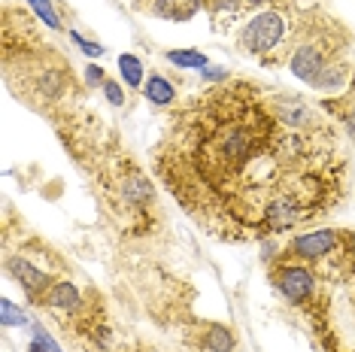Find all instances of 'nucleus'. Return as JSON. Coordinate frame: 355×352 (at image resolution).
Returning a JSON list of instances; mask_svg holds the SVG:
<instances>
[{
	"instance_id": "obj_15",
	"label": "nucleus",
	"mask_w": 355,
	"mask_h": 352,
	"mask_svg": "<svg viewBox=\"0 0 355 352\" xmlns=\"http://www.w3.org/2000/svg\"><path fill=\"white\" fill-rule=\"evenodd\" d=\"M167 61L176 64V67H207V55L200 49H171Z\"/></svg>"
},
{
	"instance_id": "obj_23",
	"label": "nucleus",
	"mask_w": 355,
	"mask_h": 352,
	"mask_svg": "<svg viewBox=\"0 0 355 352\" xmlns=\"http://www.w3.org/2000/svg\"><path fill=\"white\" fill-rule=\"evenodd\" d=\"M28 352H52V349L46 346L43 340H34V343H31V349H28Z\"/></svg>"
},
{
	"instance_id": "obj_7",
	"label": "nucleus",
	"mask_w": 355,
	"mask_h": 352,
	"mask_svg": "<svg viewBox=\"0 0 355 352\" xmlns=\"http://www.w3.org/2000/svg\"><path fill=\"white\" fill-rule=\"evenodd\" d=\"M6 270H10V274L19 279L21 285H25V292H28L34 301H43V294L52 289V276H49V274H43L40 267H34L31 261L19 258V255L6 261Z\"/></svg>"
},
{
	"instance_id": "obj_20",
	"label": "nucleus",
	"mask_w": 355,
	"mask_h": 352,
	"mask_svg": "<svg viewBox=\"0 0 355 352\" xmlns=\"http://www.w3.org/2000/svg\"><path fill=\"white\" fill-rule=\"evenodd\" d=\"M103 94H107V100L116 103V107H122L125 103V91H122V85H119L116 79H107V82H103Z\"/></svg>"
},
{
	"instance_id": "obj_10",
	"label": "nucleus",
	"mask_w": 355,
	"mask_h": 352,
	"mask_svg": "<svg viewBox=\"0 0 355 352\" xmlns=\"http://www.w3.org/2000/svg\"><path fill=\"white\" fill-rule=\"evenodd\" d=\"M43 303H49L52 310H61V313H76L83 307V298H79V289L70 283H52V289L43 294Z\"/></svg>"
},
{
	"instance_id": "obj_19",
	"label": "nucleus",
	"mask_w": 355,
	"mask_h": 352,
	"mask_svg": "<svg viewBox=\"0 0 355 352\" xmlns=\"http://www.w3.org/2000/svg\"><path fill=\"white\" fill-rule=\"evenodd\" d=\"M0 313H3V319H0L3 325H28V316L21 313V310L15 307V303H12L10 298L0 301Z\"/></svg>"
},
{
	"instance_id": "obj_11",
	"label": "nucleus",
	"mask_w": 355,
	"mask_h": 352,
	"mask_svg": "<svg viewBox=\"0 0 355 352\" xmlns=\"http://www.w3.org/2000/svg\"><path fill=\"white\" fill-rule=\"evenodd\" d=\"M143 94H146V100L155 103V107H171L173 98H176L173 85L167 82L164 76H158V73H152V76L146 79V85H143Z\"/></svg>"
},
{
	"instance_id": "obj_4",
	"label": "nucleus",
	"mask_w": 355,
	"mask_h": 352,
	"mask_svg": "<svg viewBox=\"0 0 355 352\" xmlns=\"http://www.w3.org/2000/svg\"><path fill=\"white\" fill-rule=\"evenodd\" d=\"M270 279H273V285H277V292L292 303V307H304V303H310L313 298H316L319 276L313 274L306 264H297V261L277 264Z\"/></svg>"
},
{
	"instance_id": "obj_22",
	"label": "nucleus",
	"mask_w": 355,
	"mask_h": 352,
	"mask_svg": "<svg viewBox=\"0 0 355 352\" xmlns=\"http://www.w3.org/2000/svg\"><path fill=\"white\" fill-rule=\"evenodd\" d=\"M85 79H88L92 85H101V82H103V70H101V67H94V64H92V67L85 70Z\"/></svg>"
},
{
	"instance_id": "obj_25",
	"label": "nucleus",
	"mask_w": 355,
	"mask_h": 352,
	"mask_svg": "<svg viewBox=\"0 0 355 352\" xmlns=\"http://www.w3.org/2000/svg\"><path fill=\"white\" fill-rule=\"evenodd\" d=\"M246 3H261V0H246Z\"/></svg>"
},
{
	"instance_id": "obj_8",
	"label": "nucleus",
	"mask_w": 355,
	"mask_h": 352,
	"mask_svg": "<svg viewBox=\"0 0 355 352\" xmlns=\"http://www.w3.org/2000/svg\"><path fill=\"white\" fill-rule=\"evenodd\" d=\"M204 10V0H155L152 3V15L167 21H189Z\"/></svg>"
},
{
	"instance_id": "obj_12",
	"label": "nucleus",
	"mask_w": 355,
	"mask_h": 352,
	"mask_svg": "<svg viewBox=\"0 0 355 352\" xmlns=\"http://www.w3.org/2000/svg\"><path fill=\"white\" fill-rule=\"evenodd\" d=\"M122 195H125V201L134 206H149V201H152V188L143 176H128Z\"/></svg>"
},
{
	"instance_id": "obj_6",
	"label": "nucleus",
	"mask_w": 355,
	"mask_h": 352,
	"mask_svg": "<svg viewBox=\"0 0 355 352\" xmlns=\"http://www.w3.org/2000/svg\"><path fill=\"white\" fill-rule=\"evenodd\" d=\"M343 240H349L346 234H340V231L334 228H322V231H310V234H301L295 237L292 243L286 246V255L288 258H297V261H325L331 258L334 252L343 249Z\"/></svg>"
},
{
	"instance_id": "obj_5",
	"label": "nucleus",
	"mask_w": 355,
	"mask_h": 352,
	"mask_svg": "<svg viewBox=\"0 0 355 352\" xmlns=\"http://www.w3.org/2000/svg\"><path fill=\"white\" fill-rule=\"evenodd\" d=\"M331 61H337L334 55H331V46L316 34V37L301 39V43L295 46L292 58H288V70L295 73V79H301V82H306V85H313L319 79V73L328 67Z\"/></svg>"
},
{
	"instance_id": "obj_21",
	"label": "nucleus",
	"mask_w": 355,
	"mask_h": 352,
	"mask_svg": "<svg viewBox=\"0 0 355 352\" xmlns=\"http://www.w3.org/2000/svg\"><path fill=\"white\" fill-rule=\"evenodd\" d=\"M70 37H73V39H76V43H79V46H83V52H88V55H101V52H103V49H101V46H94V43H88V39H83V37H79V34H76V30H70Z\"/></svg>"
},
{
	"instance_id": "obj_18",
	"label": "nucleus",
	"mask_w": 355,
	"mask_h": 352,
	"mask_svg": "<svg viewBox=\"0 0 355 352\" xmlns=\"http://www.w3.org/2000/svg\"><path fill=\"white\" fill-rule=\"evenodd\" d=\"M31 6H34V12L40 15V19L46 21L49 28L58 30L61 28V21H58V15H55V6H52V0H28Z\"/></svg>"
},
{
	"instance_id": "obj_3",
	"label": "nucleus",
	"mask_w": 355,
	"mask_h": 352,
	"mask_svg": "<svg viewBox=\"0 0 355 352\" xmlns=\"http://www.w3.org/2000/svg\"><path fill=\"white\" fill-rule=\"evenodd\" d=\"M286 37H288V25H286V19H282V12L279 10H261L246 21L243 30H240V46H243L249 55L264 58V55H270L277 46L286 43Z\"/></svg>"
},
{
	"instance_id": "obj_16",
	"label": "nucleus",
	"mask_w": 355,
	"mask_h": 352,
	"mask_svg": "<svg viewBox=\"0 0 355 352\" xmlns=\"http://www.w3.org/2000/svg\"><path fill=\"white\" fill-rule=\"evenodd\" d=\"M207 346L213 352H231L234 349V337L228 334L225 325H209L207 328Z\"/></svg>"
},
{
	"instance_id": "obj_2",
	"label": "nucleus",
	"mask_w": 355,
	"mask_h": 352,
	"mask_svg": "<svg viewBox=\"0 0 355 352\" xmlns=\"http://www.w3.org/2000/svg\"><path fill=\"white\" fill-rule=\"evenodd\" d=\"M319 274L310 313L322 346L325 352H355V255L349 249L334 252Z\"/></svg>"
},
{
	"instance_id": "obj_24",
	"label": "nucleus",
	"mask_w": 355,
	"mask_h": 352,
	"mask_svg": "<svg viewBox=\"0 0 355 352\" xmlns=\"http://www.w3.org/2000/svg\"><path fill=\"white\" fill-rule=\"evenodd\" d=\"M225 76V70H207L204 79H222Z\"/></svg>"
},
{
	"instance_id": "obj_1",
	"label": "nucleus",
	"mask_w": 355,
	"mask_h": 352,
	"mask_svg": "<svg viewBox=\"0 0 355 352\" xmlns=\"http://www.w3.org/2000/svg\"><path fill=\"white\" fill-rule=\"evenodd\" d=\"M340 149L322 125L292 127L252 85H222L173 116L158 173L225 237L282 234L340 197Z\"/></svg>"
},
{
	"instance_id": "obj_14",
	"label": "nucleus",
	"mask_w": 355,
	"mask_h": 352,
	"mask_svg": "<svg viewBox=\"0 0 355 352\" xmlns=\"http://www.w3.org/2000/svg\"><path fill=\"white\" fill-rule=\"evenodd\" d=\"M119 73H122V79L131 88H140L143 85V61L137 58V55H131V52L119 55Z\"/></svg>"
},
{
	"instance_id": "obj_17",
	"label": "nucleus",
	"mask_w": 355,
	"mask_h": 352,
	"mask_svg": "<svg viewBox=\"0 0 355 352\" xmlns=\"http://www.w3.org/2000/svg\"><path fill=\"white\" fill-rule=\"evenodd\" d=\"M337 113V118L343 122V127H346V134L352 137V143H355V94H349V98H343L340 100V107H331Z\"/></svg>"
},
{
	"instance_id": "obj_9",
	"label": "nucleus",
	"mask_w": 355,
	"mask_h": 352,
	"mask_svg": "<svg viewBox=\"0 0 355 352\" xmlns=\"http://www.w3.org/2000/svg\"><path fill=\"white\" fill-rule=\"evenodd\" d=\"M204 10L209 12V19H213L216 28H225L228 21L243 19L249 3L246 0H204Z\"/></svg>"
},
{
	"instance_id": "obj_13",
	"label": "nucleus",
	"mask_w": 355,
	"mask_h": 352,
	"mask_svg": "<svg viewBox=\"0 0 355 352\" xmlns=\"http://www.w3.org/2000/svg\"><path fill=\"white\" fill-rule=\"evenodd\" d=\"M346 79V64L340 61H331L325 70L319 73V79L313 82V88H319V91H334V88H340Z\"/></svg>"
}]
</instances>
